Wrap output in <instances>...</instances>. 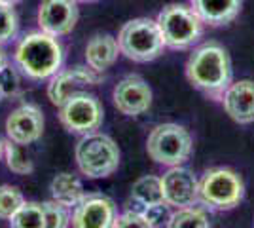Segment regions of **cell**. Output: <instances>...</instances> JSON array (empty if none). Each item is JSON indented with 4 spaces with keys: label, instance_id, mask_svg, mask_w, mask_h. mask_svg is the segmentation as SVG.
Masks as SVG:
<instances>
[{
    "label": "cell",
    "instance_id": "1",
    "mask_svg": "<svg viewBox=\"0 0 254 228\" xmlns=\"http://www.w3.org/2000/svg\"><path fill=\"white\" fill-rule=\"evenodd\" d=\"M184 73L195 89L214 101H220L233 82L232 57L220 42L209 40L191 50Z\"/></svg>",
    "mask_w": 254,
    "mask_h": 228
},
{
    "label": "cell",
    "instance_id": "2",
    "mask_svg": "<svg viewBox=\"0 0 254 228\" xmlns=\"http://www.w3.org/2000/svg\"><path fill=\"white\" fill-rule=\"evenodd\" d=\"M64 50L59 38L44 31H31L15 46L13 63L23 76L34 82L50 80L63 69Z\"/></svg>",
    "mask_w": 254,
    "mask_h": 228
},
{
    "label": "cell",
    "instance_id": "3",
    "mask_svg": "<svg viewBox=\"0 0 254 228\" xmlns=\"http://www.w3.org/2000/svg\"><path fill=\"white\" fill-rule=\"evenodd\" d=\"M74 158L78 171L85 179H106L118 171L122 152L110 135L97 130L80 135V141L76 143Z\"/></svg>",
    "mask_w": 254,
    "mask_h": 228
},
{
    "label": "cell",
    "instance_id": "4",
    "mask_svg": "<svg viewBox=\"0 0 254 228\" xmlns=\"http://www.w3.org/2000/svg\"><path fill=\"white\" fill-rule=\"evenodd\" d=\"M243 198V177L232 167H211L199 177V204L209 211H232Z\"/></svg>",
    "mask_w": 254,
    "mask_h": 228
},
{
    "label": "cell",
    "instance_id": "5",
    "mask_svg": "<svg viewBox=\"0 0 254 228\" xmlns=\"http://www.w3.org/2000/svg\"><path fill=\"white\" fill-rule=\"evenodd\" d=\"M118 44L124 57L135 63H150L158 59L165 50V42L156 19L135 17L122 25Z\"/></svg>",
    "mask_w": 254,
    "mask_h": 228
},
{
    "label": "cell",
    "instance_id": "6",
    "mask_svg": "<svg viewBox=\"0 0 254 228\" xmlns=\"http://www.w3.org/2000/svg\"><path fill=\"white\" fill-rule=\"evenodd\" d=\"M156 21L159 25L165 48L171 50H179V52L190 50L203 36L205 23L190 4H179V2L167 4L158 13Z\"/></svg>",
    "mask_w": 254,
    "mask_h": 228
},
{
    "label": "cell",
    "instance_id": "7",
    "mask_svg": "<svg viewBox=\"0 0 254 228\" xmlns=\"http://www.w3.org/2000/svg\"><path fill=\"white\" fill-rule=\"evenodd\" d=\"M146 152L150 160L159 165L173 167L190 160L193 152V139L190 131L175 122H165L154 126L146 139Z\"/></svg>",
    "mask_w": 254,
    "mask_h": 228
},
{
    "label": "cell",
    "instance_id": "8",
    "mask_svg": "<svg viewBox=\"0 0 254 228\" xmlns=\"http://www.w3.org/2000/svg\"><path fill=\"white\" fill-rule=\"evenodd\" d=\"M59 120L68 133L85 135L97 131L105 122V109L97 95L87 89L72 93L59 107Z\"/></svg>",
    "mask_w": 254,
    "mask_h": 228
},
{
    "label": "cell",
    "instance_id": "9",
    "mask_svg": "<svg viewBox=\"0 0 254 228\" xmlns=\"http://www.w3.org/2000/svg\"><path fill=\"white\" fill-rule=\"evenodd\" d=\"M152 101H154L152 87L140 75H127L112 89L114 109L129 118L148 112Z\"/></svg>",
    "mask_w": 254,
    "mask_h": 228
},
{
    "label": "cell",
    "instance_id": "10",
    "mask_svg": "<svg viewBox=\"0 0 254 228\" xmlns=\"http://www.w3.org/2000/svg\"><path fill=\"white\" fill-rule=\"evenodd\" d=\"M103 80L101 73L93 71L89 65H76L70 69H61L50 78L48 84V99L52 105L61 107L72 93L84 91L87 87L99 86Z\"/></svg>",
    "mask_w": 254,
    "mask_h": 228
},
{
    "label": "cell",
    "instance_id": "11",
    "mask_svg": "<svg viewBox=\"0 0 254 228\" xmlns=\"http://www.w3.org/2000/svg\"><path fill=\"white\" fill-rule=\"evenodd\" d=\"M161 190L163 202L173 209L199 204V179L184 163L167 167L161 175Z\"/></svg>",
    "mask_w": 254,
    "mask_h": 228
},
{
    "label": "cell",
    "instance_id": "12",
    "mask_svg": "<svg viewBox=\"0 0 254 228\" xmlns=\"http://www.w3.org/2000/svg\"><path fill=\"white\" fill-rule=\"evenodd\" d=\"M44 128H46L44 112L34 103H23L17 109H13L4 124L6 137L11 143H17L23 147L38 141L44 135Z\"/></svg>",
    "mask_w": 254,
    "mask_h": 228
},
{
    "label": "cell",
    "instance_id": "13",
    "mask_svg": "<svg viewBox=\"0 0 254 228\" xmlns=\"http://www.w3.org/2000/svg\"><path fill=\"white\" fill-rule=\"evenodd\" d=\"M116 215V204L108 196L89 192L72 207L70 225L76 228H112Z\"/></svg>",
    "mask_w": 254,
    "mask_h": 228
},
{
    "label": "cell",
    "instance_id": "14",
    "mask_svg": "<svg viewBox=\"0 0 254 228\" xmlns=\"http://www.w3.org/2000/svg\"><path fill=\"white\" fill-rule=\"evenodd\" d=\"M80 17L76 0H42L36 13V23L40 31L52 36H66L74 31Z\"/></svg>",
    "mask_w": 254,
    "mask_h": 228
},
{
    "label": "cell",
    "instance_id": "15",
    "mask_svg": "<svg viewBox=\"0 0 254 228\" xmlns=\"http://www.w3.org/2000/svg\"><path fill=\"white\" fill-rule=\"evenodd\" d=\"M222 107L226 114L235 124H253L254 122V80L243 78L232 82L222 95Z\"/></svg>",
    "mask_w": 254,
    "mask_h": 228
},
{
    "label": "cell",
    "instance_id": "16",
    "mask_svg": "<svg viewBox=\"0 0 254 228\" xmlns=\"http://www.w3.org/2000/svg\"><path fill=\"white\" fill-rule=\"evenodd\" d=\"M118 55H122L120 44L110 33H95L85 44V65L101 75L116 63Z\"/></svg>",
    "mask_w": 254,
    "mask_h": 228
},
{
    "label": "cell",
    "instance_id": "17",
    "mask_svg": "<svg viewBox=\"0 0 254 228\" xmlns=\"http://www.w3.org/2000/svg\"><path fill=\"white\" fill-rule=\"evenodd\" d=\"M190 6L209 27H224L241 13L243 0H190Z\"/></svg>",
    "mask_w": 254,
    "mask_h": 228
},
{
    "label": "cell",
    "instance_id": "18",
    "mask_svg": "<svg viewBox=\"0 0 254 228\" xmlns=\"http://www.w3.org/2000/svg\"><path fill=\"white\" fill-rule=\"evenodd\" d=\"M163 202V190H161V177L158 175H142L131 186L129 194V207L133 209H144L154 204Z\"/></svg>",
    "mask_w": 254,
    "mask_h": 228
},
{
    "label": "cell",
    "instance_id": "19",
    "mask_svg": "<svg viewBox=\"0 0 254 228\" xmlns=\"http://www.w3.org/2000/svg\"><path fill=\"white\" fill-rule=\"evenodd\" d=\"M50 192H52V200L70 207V209L85 196L82 181L74 173H66V171L53 177L50 183Z\"/></svg>",
    "mask_w": 254,
    "mask_h": 228
},
{
    "label": "cell",
    "instance_id": "20",
    "mask_svg": "<svg viewBox=\"0 0 254 228\" xmlns=\"http://www.w3.org/2000/svg\"><path fill=\"white\" fill-rule=\"evenodd\" d=\"M169 228H209L211 227V215L209 209L201 204L179 207L171 213Z\"/></svg>",
    "mask_w": 254,
    "mask_h": 228
},
{
    "label": "cell",
    "instance_id": "21",
    "mask_svg": "<svg viewBox=\"0 0 254 228\" xmlns=\"http://www.w3.org/2000/svg\"><path fill=\"white\" fill-rule=\"evenodd\" d=\"M10 227L13 228H42L46 227L44 206L38 202H23L19 209L10 217Z\"/></svg>",
    "mask_w": 254,
    "mask_h": 228
},
{
    "label": "cell",
    "instance_id": "22",
    "mask_svg": "<svg viewBox=\"0 0 254 228\" xmlns=\"http://www.w3.org/2000/svg\"><path fill=\"white\" fill-rule=\"evenodd\" d=\"M4 162H6L11 173L15 175H31L34 171V162L31 160V156L25 152V147L17 145V143H11L10 139H8V149H6Z\"/></svg>",
    "mask_w": 254,
    "mask_h": 228
},
{
    "label": "cell",
    "instance_id": "23",
    "mask_svg": "<svg viewBox=\"0 0 254 228\" xmlns=\"http://www.w3.org/2000/svg\"><path fill=\"white\" fill-rule=\"evenodd\" d=\"M19 31V17L10 4L0 2V46L11 42Z\"/></svg>",
    "mask_w": 254,
    "mask_h": 228
},
{
    "label": "cell",
    "instance_id": "24",
    "mask_svg": "<svg viewBox=\"0 0 254 228\" xmlns=\"http://www.w3.org/2000/svg\"><path fill=\"white\" fill-rule=\"evenodd\" d=\"M25 198L17 186L0 185V219L10 221V217L19 209Z\"/></svg>",
    "mask_w": 254,
    "mask_h": 228
},
{
    "label": "cell",
    "instance_id": "25",
    "mask_svg": "<svg viewBox=\"0 0 254 228\" xmlns=\"http://www.w3.org/2000/svg\"><path fill=\"white\" fill-rule=\"evenodd\" d=\"M44 219H46V228H64L70 225V207L63 206L55 200L44 202Z\"/></svg>",
    "mask_w": 254,
    "mask_h": 228
},
{
    "label": "cell",
    "instance_id": "26",
    "mask_svg": "<svg viewBox=\"0 0 254 228\" xmlns=\"http://www.w3.org/2000/svg\"><path fill=\"white\" fill-rule=\"evenodd\" d=\"M0 84H2V89L6 93V97H15L19 91H21V71L10 63L2 67L0 71Z\"/></svg>",
    "mask_w": 254,
    "mask_h": 228
},
{
    "label": "cell",
    "instance_id": "27",
    "mask_svg": "<svg viewBox=\"0 0 254 228\" xmlns=\"http://www.w3.org/2000/svg\"><path fill=\"white\" fill-rule=\"evenodd\" d=\"M171 209H173V207L167 206L165 202H161V204H154V206H148V207H144V209H140V213L148 221L150 228L167 227V225H169L171 213H173Z\"/></svg>",
    "mask_w": 254,
    "mask_h": 228
},
{
    "label": "cell",
    "instance_id": "28",
    "mask_svg": "<svg viewBox=\"0 0 254 228\" xmlns=\"http://www.w3.org/2000/svg\"><path fill=\"white\" fill-rule=\"evenodd\" d=\"M112 228H150V227H148V221L144 219V215L138 209L129 207L122 215H116V221H114V227Z\"/></svg>",
    "mask_w": 254,
    "mask_h": 228
},
{
    "label": "cell",
    "instance_id": "29",
    "mask_svg": "<svg viewBox=\"0 0 254 228\" xmlns=\"http://www.w3.org/2000/svg\"><path fill=\"white\" fill-rule=\"evenodd\" d=\"M6 149H8V137L6 139L0 137V162H4V158H6Z\"/></svg>",
    "mask_w": 254,
    "mask_h": 228
},
{
    "label": "cell",
    "instance_id": "30",
    "mask_svg": "<svg viewBox=\"0 0 254 228\" xmlns=\"http://www.w3.org/2000/svg\"><path fill=\"white\" fill-rule=\"evenodd\" d=\"M8 61H6V55H4V52H2V46H0V71H2V67L6 65Z\"/></svg>",
    "mask_w": 254,
    "mask_h": 228
},
{
    "label": "cell",
    "instance_id": "31",
    "mask_svg": "<svg viewBox=\"0 0 254 228\" xmlns=\"http://www.w3.org/2000/svg\"><path fill=\"white\" fill-rule=\"evenodd\" d=\"M2 4H10V6H15V4H19L21 0H0Z\"/></svg>",
    "mask_w": 254,
    "mask_h": 228
},
{
    "label": "cell",
    "instance_id": "32",
    "mask_svg": "<svg viewBox=\"0 0 254 228\" xmlns=\"http://www.w3.org/2000/svg\"><path fill=\"white\" fill-rule=\"evenodd\" d=\"M6 97V93H4V89H2V84H0V101Z\"/></svg>",
    "mask_w": 254,
    "mask_h": 228
},
{
    "label": "cell",
    "instance_id": "33",
    "mask_svg": "<svg viewBox=\"0 0 254 228\" xmlns=\"http://www.w3.org/2000/svg\"><path fill=\"white\" fill-rule=\"evenodd\" d=\"M76 2H85L87 4V2H97V0H76Z\"/></svg>",
    "mask_w": 254,
    "mask_h": 228
}]
</instances>
